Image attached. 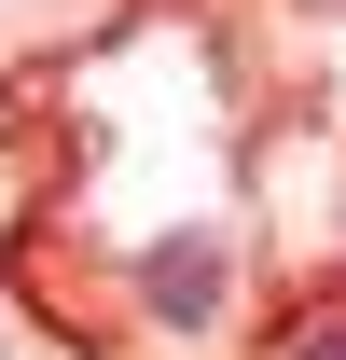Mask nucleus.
Returning a JSON list of instances; mask_svg holds the SVG:
<instances>
[{"label":"nucleus","instance_id":"obj_1","mask_svg":"<svg viewBox=\"0 0 346 360\" xmlns=\"http://www.w3.org/2000/svg\"><path fill=\"white\" fill-rule=\"evenodd\" d=\"M125 291H139V319H153V333H222V305H236V236H153V250H139L125 264Z\"/></svg>","mask_w":346,"mask_h":360},{"label":"nucleus","instance_id":"obj_2","mask_svg":"<svg viewBox=\"0 0 346 360\" xmlns=\"http://www.w3.org/2000/svg\"><path fill=\"white\" fill-rule=\"evenodd\" d=\"M277 360H346V305H319V319H291V347Z\"/></svg>","mask_w":346,"mask_h":360}]
</instances>
